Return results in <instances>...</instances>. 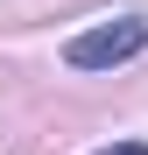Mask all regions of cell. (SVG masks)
I'll use <instances>...</instances> for the list:
<instances>
[{
	"label": "cell",
	"instance_id": "cell-1",
	"mask_svg": "<svg viewBox=\"0 0 148 155\" xmlns=\"http://www.w3.org/2000/svg\"><path fill=\"white\" fill-rule=\"evenodd\" d=\"M141 49H148V21L120 14V21H99V28L71 35V42H64V64H71V71H113V64L141 57Z\"/></svg>",
	"mask_w": 148,
	"mask_h": 155
},
{
	"label": "cell",
	"instance_id": "cell-2",
	"mask_svg": "<svg viewBox=\"0 0 148 155\" xmlns=\"http://www.w3.org/2000/svg\"><path fill=\"white\" fill-rule=\"evenodd\" d=\"M99 155H148V141H113V148H99Z\"/></svg>",
	"mask_w": 148,
	"mask_h": 155
}]
</instances>
